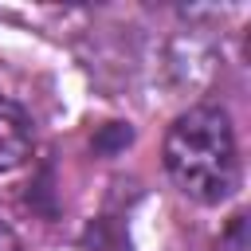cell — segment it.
Here are the masks:
<instances>
[{
	"mask_svg": "<svg viewBox=\"0 0 251 251\" xmlns=\"http://www.w3.org/2000/svg\"><path fill=\"white\" fill-rule=\"evenodd\" d=\"M0 251H20V243H16V235H12L8 224H0Z\"/></svg>",
	"mask_w": 251,
	"mask_h": 251,
	"instance_id": "3",
	"label": "cell"
},
{
	"mask_svg": "<svg viewBox=\"0 0 251 251\" xmlns=\"http://www.w3.org/2000/svg\"><path fill=\"white\" fill-rule=\"evenodd\" d=\"M165 169L184 196L204 204L224 200L239 176L227 114L216 106H192L180 114L165 137Z\"/></svg>",
	"mask_w": 251,
	"mask_h": 251,
	"instance_id": "1",
	"label": "cell"
},
{
	"mask_svg": "<svg viewBox=\"0 0 251 251\" xmlns=\"http://www.w3.org/2000/svg\"><path fill=\"white\" fill-rule=\"evenodd\" d=\"M27 153H31V122L24 106H16L12 98H0V173L24 165Z\"/></svg>",
	"mask_w": 251,
	"mask_h": 251,
	"instance_id": "2",
	"label": "cell"
}]
</instances>
